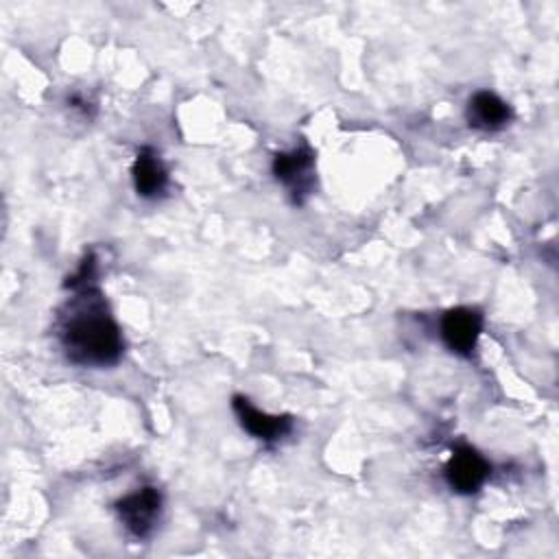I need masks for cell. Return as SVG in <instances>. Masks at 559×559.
I'll return each instance as SVG.
<instances>
[{
    "instance_id": "cell-1",
    "label": "cell",
    "mask_w": 559,
    "mask_h": 559,
    "mask_svg": "<svg viewBox=\"0 0 559 559\" xmlns=\"http://www.w3.org/2000/svg\"><path fill=\"white\" fill-rule=\"evenodd\" d=\"M61 343L76 365L107 367L122 354V334L98 290L83 288L61 314Z\"/></svg>"
},
{
    "instance_id": "cell-2",
    "label": "cell",
    "mask_w": 559,
    "mask_h": 559,
    "mask_svg": "<svg viewBox=\"0 0 559 559\" xmlns=\"http://www.w3.org/2000/svg\"><path fill=\"white\" fill-rule=\"evenodd\" d=\"M116 511L124 528L135 537H146L162 511V496L153 487H142L116 502Z\"/></svg>"
},
{
    "instance_id": "cell-3",
    "label": "cell",
    "mask_w": 559,
    "mask_h": 559,
    "mask_svg": "<svg viewBox=\"0 0 559 559\" xmlns=\"http://www.w3.org/2000/svg\"><path fill=\"white\" fill-rule=\"evenodd\" d=\"M483 330V317L474 308H452L441 319V338L450 352L469 356Z\"/></svg>"
},
{
    "instance_id": "cell-4",
    "label": "cell",
    "mask_w": 559,
    "mask_h": 559,
    "mask_svg": "<svg viewBox=\"0 0 559 559\" xmlns=\"http://www.w3.org/2000/svg\"><path fill=\"white\" fill-rule=\"evenodd\" d=\"M445 480L456 493H476L489 476V463L469 445H461L445 463Z\"/></svg>"
},
{
    "instance_id": "cell-5",
    "label": "cell",
    "mask_w": 559,
    "mask_h": 559,
    "mask_svg": "<svg viewBox=\"0 0 559 559\" xmlns=\"http://www.w3.org/2000/svg\"><path fill=\"white\" fill-rule=\"evenodd\" d=\"M273 175L282 181L295 201L310 192L314 183V159L308 148H295L290 153H277L273 159Z\"/></svg>"
},
{
    "instance_id": "cell-6",
    "label": "cell",
    "mask_w": 559,
    "mask_h": 559,
    "mask_svg": "<svg viewBox=\"0 0 559 559\" xmlns=\"http://www.w3.org/2000/svg\"><path fill=\"white\" fill-rule=\"evenodd\" d=\"M231 406H234V413H236L240 426H242L249 435H253L255 439H262V441H277V439H282L284 435H288V430L293 428L290 417H286V415L280 417V415L262 413V411H258V408H255L247 397H242V395H236L234 402H231Z\"/></svg>"
},
{
    "instance_id": "cell-7",
    "label": "cell",
    "mask_w": 559,
    "mask_h": 559,
    "mask_svg": "<svg viewBox=\"0 0 559 559\" xmlns=\"http://www.w3.org/2000/svg\"><path fill=\"white\" fill-rule=\"evenodd\" d=\"M511 118L509 105L493 92H476L467 100V122L483 131L502 129Z\"/></svg>"
},
{
    "instance_id": "cell-8",
    "label": "cell",
    "mask_w": 559,
    "mask_h": 559,
    "mask_svg": "<svg viewBox=\"0 0 559 559\" xmlns=\"http://www.w3.org/2000/svg\"><path fill=\"white\" fill-rule=\"evenodd\" d=\"M133 186L135 192L144 199H155L166 190L168 183V175L164 164L159 162V157L155 153L142 151L133 164Z\"/></svg>"
}]
</instances>
